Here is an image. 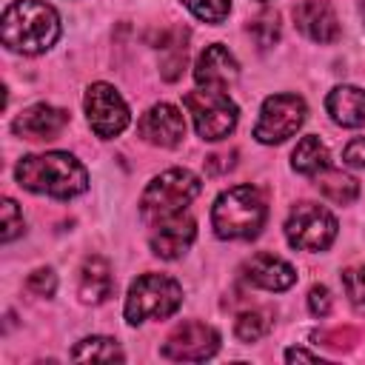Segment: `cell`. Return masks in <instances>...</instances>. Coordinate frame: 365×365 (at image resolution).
<instances>
[{"mask_svg": "<svg viewBox=\"0 0 365 365\" xmlns=\"http://www.w3.org/2000/svg\"><path fill=\"white\" fill-rule=\"evenodd\" d=\"M336 220L317 202H299L285 220V237L299 251H325L336 237Z\"/></svg>", "mask_w": 365, "mask_h": 365, "instance_id": "obj_7", "label": "cell"}, {"mask_svg": "<svg viewBox=\"0 0 365 365\" xmlns=\"http://www.w3.org/2000/svg\"><path fill=\"white\" fill-rule=\"evenodd\" d=\"M60 37V17L43 0H14L3 11V43L20 54H40Z\"/></svg>", "mask_w": 365, "mask_h": 365, "instance_id": "obj_2", "label": "cell"}, {"mask_svg": "<svg viewBox=\"0 0 365 365\" xmlns=\"http://www.w3.org/2000/svg\"><path fill=\"white\" fill-rule=\"evenodd\" d=\"M317 188H319V194L325 200L339 202V205H348V202H354L359 197V182L354 177H348L342 171H331V168L317 174Z\"/></svg>", "mask_w": 365, "mask_h": 365, "instance_id": "obj_20", "label": "cell"}, {"mask_svg": "<svg viewBox=\"0 0 365 365\" xmlns=\"http://www.w3.org/2000/svg\"><path fill=\"white\" fill-rule=\"evenodd\" d=\"M86 117L97 137H117L128 125V106L120 91L108 83H94L86 91Z\"/></svg>", "mask_w": 365, "mask_h": 365, "instance_id": "obj_9", "label": "cell"}, {"mask_svg": "<svg viewBox=\"0 0 365 365\" xmlns=\"http://www.w3.org/2000/svg\"><path fill=\"white\" fill-rule=\"evenodd\" d=\"M342 160H345V165H351V168H365V137L351 140V143L345 145V151H342Z\"/></svg>", "mask_w": 365, "mask_h": 365, "instance_id": "obj_29", "label": "cell"}, {"mask_svg": "<svg viewBox=\"0 0 365 365\" xmlns=\"http://www.w3.org/2000/svg\"><path fill=\"white\" fill-rule=\"evenodd\" d=\"M14 177L26 191L46 194L54 200H68V197H77L88 188L86 168L68 151H48V154L23 157L14 168Z\"/></svg>", "mask_w": 365, "mask_h": 365, "instance_id": "obj_1", "label": "cell"}, {"mask_svg": "<svg viewBox=\"0 0 365 365\" xmlns=\"http://www.w3.org/2000/svg\"><path fill=\"white\" fill-rule=\"evenodd\" d=\"M308 308L314 317H328L331 314V294L325 285H314L308 291Z\"/></svg>", "mask_w": 365, "mask_h": 365, "instance_id": "obj_28", "label": "cell"}, {"mask_svg": "<svg viewBox=\"0 0 365 365\" xmlns=\"http://www.w3.org/2000/svg\"><path fill=\"white\" fill-rule=\"evenodd\" d=\"M285 359H288V362H294V359L317 362V359H319V354H311V351H302V348H288V351H285Z\"/></svg>", "mask_w": 365, "mask_h": 365, "instance_id": "obj_32", "label": "cell"}, {"mask_svg": "<svg viewBox=\"0 0 365 365\" xmlns=\"http://www.w3.org/2000/svg\"><path fill=\"white\" fill-rule=\"evenodd\" d=\"M66 125H68V111L54 108L48 103H37L14 117L11 131L23 140H54Z\"/></svg>", "mask_w": 365, "mask_h": 365, "instance_id": "obj_12", "label": "cell"}, {"mask_svg": "<svg viewBox=\"0 0 365 365\" xmlns=\"http://www.w3.org/2000/svg\"><path fill=\"white\" fill-rule=\"evenodd\" d=\"M359 11H362V17H365V0H359Z\"/></svg>", "mask_w": 365, "mask_h": 365, "instance_id": "obj_33", "label": "cell"}, {"mask_svg": "<svg viewBox=\"0 0 365 365\" xmlns=\"http://www.w3.org/2000/svg\"><path fill=\"white\" fill-rule=\"evenodd\" d=\"M182 106L191 114L197 134L202 140H211V143L228 137L234 131V125H237V117H240L234 100L225 91H220V88H197V91H188L182 97Z\"/></svg>", "mask_w": 365, "mask_h": 365, "instance_id": "obj_6", "label": "cell"}, {"mask_svg": "<svg viewBox=\"0 0 365 365\" xmlns=\"http://www.w3.org/2000/svg\"><path fill=\"white\" fill-rule=\"evenodd\" d=\"M359 334L354 331V328H345V331H328V334H322V339H325V345H331V348H351L354 345V339H356Z\"/></svg>", "mask_w": 365, "mask_h": 365, "instance_id": "obj_31", "label": "cell"}, {"mask_svg": "<svg viewBox=\"0 0 365 365\" xmlns=\"http://www.w3.org/2000/svg\"><path fill=\"white\" fill-rule=\"evenodd\" d=\"M54 288H57V277H54L51 268H37L26 279V291L34 294V297H51Z\"/></svg>", "mask_w": 365, "mask_h": 365, "instance_id": "obj_27", "label": "cell"}, {"mask_svg": "<svg viewBox=\"0 0 365 365\" xmlns=\"http://www.w3.org/2000/svg\"><path fill=\"white\" fill-rule=\"evenodd\" d=\"M237 74H240V66H237L234 54L220 43H211L194 66V80L200 88H220L222 91L228 83L237 80Z\"/></svg>", "mask_w": 365, "mask_h": 365, "instance_id": "obj_16", "label": "cell"}, {"mask_svg": "<svg viewBox=\"0 0 365 365\" xmlns=\"http://www.w3.org/2000/svg\"><path fill=\"white\" fill-rule=\"evenodd\" d=\"M325 108L331 120L339 125H348V128L365 125V91L356 86H336L334 91H328Z\"/></svg>", "mask_w": 365, "mask_h": 365, "instance_id": "obj_17", "label": "cell"}, {"mask_svg": "<svg viewBox=\"0 0 365 365\" xmlns=\"http://www.w3.org/2000/svg\"><path fill=\"white\" fill-rule=\"evenodd\" d=\"M202 191L200 177H194L185 168H168L160 177H154L140 200V214L145 222H160L168 220L174 214H182L188 208V202Z\"/></svg>", "mask_w": 365, "mask_h": 365, "instance_id": "obj_4", "label": "cell"}, {"mask_svg": "<svg viewBox=\"0 0 365 365\" xmlns=\"http://www.w3.org/2000/svg\"><path fill=\"white\" fill-rule=\"evenodd\" d=\"M342 285H345V294H348L351 305L365 314V265L345 268L342 271Z\"/></svg>", "mask_w": 365, "mask_h": 365, "instance_id": "obj_25", "label": "cell"}, {"mask_svg": "<svg viewBox=\"0 0 365 365\" xmlns=\"http://www.w3.org/2000/svg\"><path fill=\"white\" fill-rule=\"evenodd\" d=\"M268 208L254 185H234L222 191L211 208V225L220 240H251L265 225Z\"/></svg>", "mask_w": 365, "mask_h": 365, "instance_id": "obj_3", "label": "cell"}, {"mask_svg": "<svg viewBox=\"0 0 365 365\" xmlns=\"http://www.w3.org/2000/svg\"><path fill=\"white\" fill-rule=\"evenodd\" d=\"M259 3H265V0H259Z\"/></svg>", "mask_w": 365, "mask_h": 365, "instance_id": "obj_34", "label": "cell"}, {"mask_svg": "<svg viewBox=\"0 0 365 365\" xmlns=\"http://www.w3.org/2000/svg\"><path fill=\"white\" fill-rule=\"evenodd\" d=\"M305 100L297 94H271L262 108H259V120L254 125V137L265 145L282 143L288 137H294L299 131V125L305 123Z\"/></svg>", "mask_w": 365, "mask_h": 365, "instance_id": "obj_8", "label": "cell"}, {"mask_svg": "<svg viewBox=\"0 0 365 365\" xmlns=\"http://www.w3.org/2000/svg\"><path fill=\"white\" fill-rule=\"evenodd\" d=\"M77 291H80V299H83V302H91V305L108 299L111 291H114V277H111L108 259H103V257H97V254L86 257V262H83V268H80Z\"/></svg>", "mask_w": 365, "mask_h": 365, "instance_id": "obj_18", "label": "cell"}, {"mask_svg": "<svg viewBox=\"0 0 365 365\" xmlns=\"http://www.w3.org/2000/svg\"><path fill=\"white\" fill-rule=\"evenodd\" d=\"M297 29L314 43H334L339 37V20L328 0H302L294 6Z\"/></svg>", "mask_w": 365, "mask_h": 365, "instance_id": "obj_13", "label": "cell"}, {"mask_svg": "<svg viewBox=\"0 0 365 365\" xmlns=\"http://www.w3.org/2000/svg\"><path fill=\"white\" fill-rule=\"evenodd\" d=\"M182 305V288L168 274H143L131 282L125 297V319L140 325L145 319H165Z\"/></svg>", "mask_w": 365, "mask_h": 365, "instance_id": "obj_5", "label": "cell"}, {"mask_svg": "<svg viewBox=\"0 0 365 365\" xmlns=\"http://www.w3.org/2000/svg\"><path fill=\"white\" fill-rule=\"evenodd\" d=\"M182 6L205 23H222L231 11V0H182Z\"/></svg>", "mask_w": 365, "mask_h": 365, "instance_id": "obj_24", "label": "cell"}, {"mask_svg": "<svg viewBox=\"0 0 365 365\" xmlns=\"http://www.w3.org/2000/svg\"><path fill=\"white\" fill-rule=\"evenodd\" d=\"M234 157H237V151L211 154V157H205V171H208V174H222V171L234 168Z\"/></svg>", "mask_w": 365, "mask_h": 365, "instance_id": "obj_30", "label": "cell"}, {"mask_svg": "<svg viewBox=\"0 0 365 365\" xmlns=\"http://www.w3.org/2000/svg\"><path fill=\"white\" fill-rule=\"evenodd\" d=\"M291 165H294V171H299L305 177H317L319 171L328 168V148H325V143L319 137H314V134L302 137L297 143L294 154H291Z\"/></svg>", "mask_w": 365, "mask_h": 365, "instance_id": "obj_19", "label": "cell"}, {"mask_svg": "<svg viewBox=\"0 0 365 365\" xmlns=\"http://www.w3.org/2000/svg\"><path fill=\"white\" fill-rule=\"evenodd\" d=\"M220 348V334L205 322H182L171 331V336L163 342V356L182 359V362H200L214 356Z\"/></svg>", "mask_w": 365, "mask_h": 365, "instance_id": "obj_10", "label": "cell"}, {"mask_svg": "<svg viewBox=\"0 0 365 365\" xmlns=\"http://www.w3.org/2000/svg\"><path fill=\"white\" fill-rule=\"evenodd\" d=\"M248 34L257 40L259 48H268L279 40V14L277 11H262L257 20L248 23Z\"/></svg>", "mask_w": 365, "mask_h": 365, "instance_id": "obj_23", "label": "cell"}, {"mask_svg": "<svg viewBox=\"0 0 365 365\" xmlns=\"http://www.w3.org/2000/svg\"><path fill=\"white\" fill-rule=\"evenodd\" d=\"M242 274L251 285L257 288H265V291H288L294 282H297V268L268 251H259L254 254L245 265H242Z\"/></svg>", "mask_w": 365, "mask_h": 365, "instance_id": "obj_15", "label": "cell"}, {"mask_svg": "<svg viewBox=\"0 0 365 365\" xmlns=\"http://www.w3.org/2000/svg\"><path fill=\"white\" fill-rule=\"evenodd\" d=\"M197 225L188 214H174L168 220L154 222L151 231V251L163 259H177L180 254H185V248L194 242Z\"/></svg>", "mask_w": 365, "mask_h": 365, "instance_id": "obj_14", "label": "cell"}, {"mask_svg": "<svg viewBox=\"0 0 365 365\" xmlns=\"http://www.w3.org/2000/svg\"><path fill=\"white\" fill-rule=\"evenodd\" d=\"M0 217H3V231H0V240L3 242H11L17 234H23V214H20V208H17V202L11 197L3 200Z\"/></svg>", "mask_w": 365, "mask_h": 365, "instance_id": "obj_26", "label": "cell"}, {"mask_svg": "<svg viewBox=\"0 0 365 365\" xmlns=\"http://www.w3.org/2000/svg\"><path fill=\"white\" fill-rule=\"evenodd\" d=\"M71 359H77V362H83V359H97V362H120V359H125L123 356V351H120V345L111 339V336H88V339H83L74 351H71Z\"/></svg>", "mask_w": 365, "mask_h": 365, "instance_id": "obj_21", "label": "cell"}, {"mask_svg": "<svg viewBox=\"0 0 365 365\" xmlns=\"http://www.w3.org/2000/svg\"><path fill=\"white\" fill-rule=\"evenodd\" d=\"M137 134L160 148H174L182 143L185 137V117L180 114V108H174L171 103H157L151 106L140 123H137Z\"/></svg>", "mask_w": 365, "mask_h": 365, "instance_id": "obj_11", "label": "cell"}, {"mask_svg": "<svg viewBox=\"0 0 365 365\" xmlns=\"http://www.w3.org/2000/svg\"><path fill=\"white\" fill-rule=\"evenodd\" d=\"M271 328V311H262V308H254V311H242L234 322V334L242 339V342H257L268 334Z\"/></svg>", "mask_w": 365, "mask_h": 365, "instance_id": "obj_22", "label": "cell"}]
</instances>
